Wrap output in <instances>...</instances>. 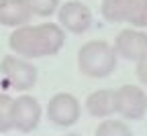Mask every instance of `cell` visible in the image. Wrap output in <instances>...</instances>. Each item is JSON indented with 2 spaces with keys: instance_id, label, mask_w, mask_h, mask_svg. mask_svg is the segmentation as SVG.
<instances>
[{
  "instance_id": "cell-4",
  "label": "cell",
  "mask_w": 147,
  "mask_h": 136,
  "mask_svg": "<svg viewBox=\"0 0 147 136\" xmlns=\"http://www.w3.org/2000/svg\"><path fill=\"white\" fill-rule=\"evenodd\" d=\"M0 71L14 89H21V91L31 89L37 81V69L18 55H6L0 63Z\"/></svg>"
},
{
  "instance_id": "cell-1",
  "label": "cell",
  "mask_w": 147,
  "mask_h": 136,
  "mask_svg": "<svg viewBox=\"0 0 147 136\" xmlns=\"http://www.w3.org/2000/svg\"><path fill=\"white\" fill-rule=\"evenodd\" d=\"M65 41V33L59 25L55 23H43V25H23L16 27V31L10 35L8 45L10 49L25 57H45V55H55Z\"/></svg>"
},
{
  "instance_id": "cell-16",
  "label": "cell",
  "mask_w": 147,
  "mask_h": 136,
  "mask_svg": "<svg viewBox=\"0 0 147 136\" xmlns=\"http://www.w3.org/2000/svg\"><path fill=\"white\" fill-rule=\"evenodd\" d=\"M137 77H139V81L147 85V55L143 57V59L137 61Z\"/></svg>"
},
{
  "instance_id": "cell-12",
  "label": "cell",
  "mask_w": 147,
  "mask_h": 136,
  "mask_svg": "<svg viewBox=\"0 0 147 136\" xmlns=\"http://www.w3.org/2000/svg\"><path fill=\"white\" fill-rule=\"evenodd\" d=\"M96 136H131V128H129L123 120H113V118H104L102 124H98Z\"/></svg>"
},
{
  "instance_id": "cell-15",
  "label": "cell",
  "mask_w": 147,
  "mask_h": 136,
  "mask_svg": "<svg viewBox=\"0 0 147 136\" xmlns=\"http://www.w3.org/2000/svg\"><path fill=\"white\" fill-rule=\"evenodd\" d=\"M31 10L37 16H51L59 6V0H29Z\"/></svg>"
},
{
  "instance_id": "cell-10",
  "label": "cell",
  "mask_w": 147,
  "mask_h": 136,
  "mask_svg": "<svg viewBox=\"0 0 147 136\" xmlns=\"http://www.w3.org/2000/svg\"><path fill=\"white\" fill-rule=\"evenodd\" d=\"M115 91L113 89H98L90 93L86 98V110L94 118H106V116L115 114Z\"/></svg>"
},
{
  "instance_id": "cell-2",
  "label": "cell",
  "mask_w": 147,
  "mask_h": 136,
  "mask_svg": "<svg viewBox=\"0 0 147 136\" xmlns=\"http://www.w3.org/2000/svg\"><path fill=\"white\" fill-rule=\"evenodd\" d=\"M117 51L104 41H90L78 53V65L88 77H106L117 69Z\"/></svg>"
},
{
  "instance_id": "cell-9",
  "label": "cell",
  "mask_w": 147,
  "mask_h": 136,
  "mask_svg": "<svg viewBox=\"0 0 147 136\" xmlns=\"http://www.w3.org/2000/svg\"><path fill=\"white\" fill-rule=\"evenodd\" d=\"M33 18L29 0H0V25L4 27H23Z\"/></svg>"
},
{
  "instance_id": "cell-8",
  "label": "cell",
  "mask_w": 147,
  "mask_h": 136,
  "mask_svg": "<svg viewBox=\"0 0 147 136\" xmlns=\"http://www.w3.org/2000/svg\"><path fill=\"white\" fill-rule=\"evenodd\" d=\"M115 51L127 61H139L147 55V35L141 31L125 29L115 39Z\"/></svg>"
},
{
  "instance_id": "cell-3",
  "label": "cell",
  "mask_w": 147,
  "mask_h": 136,
  "mask_svg": "<svg viewBox=\"0 0 147 136\" xmlns=\"http://www.w3.org/2000/svg\"><path fill=\"white\" fill-rule=\"evenodd\" d=\"M115 114L125 120H141L147 112V93L139 85H121L115 89Z\"/></svg>"
},
{
  "instance_id": "cell-11",
  "label": "cell",
  "mask_w": 147,
  "mask_h": 136,
  "mask_svg": "<svg viewBox=\"0 0 147 136\" xmlns=\"http://www.w3.org/2000/svg\"><path fill=\"white\" fill-rule=\"evenodd\" d=\"M131 2L133 0H102V16L108 23H123L127 21Z\"/></svg>"
},
{
  "instance_id": "cell-6",
  "label": "cell",
  "mask_w": 147,
  "mask_h": 136,
  "mask_svg": "<svg viewBox=\"0 0 147 136\" xmlns=\"http://www.w3.org/2000/svg\"><path fill=\"white\" fill-rule=\"evenodd\" d=\"M47 118L55 126H71L80 118V102L71 93H57L47 104Z\"/></svg>"
},
{
  "instance_id": "cell-13",
  "label": "cell",
  "mask_w": 147,
  "mask_h": 136,
  "mask_svg": "<svg viewBox=\"0 0 147 136\" xmlns=\"http://www.w3.org/2000/svg\"><path fill=\"white\" fill-rule=\"evenodd\" d=\"M127 23L145 29L147 27V0H133L127 14Z\"/></svg>"
},
{
  "instance_id": "cell-7",
  "label": "cell",
  "mask_w": 147,
  "mask_h": 136,
  "mask_svg": "<svg viewBox=\"0 0 147 136\" xmlns=\"http://www.w3.org/2000/svg\"><path fill=\"white\" fill-rule=\"evenodd\" d=\"M59 27H63L65 31L74 33V35H82L90 29L92 25V12L86 4L78 2V0H71V2H65L59 8Z\"/></svg>"
},
{
  "instance_id": "cell-14",
  "label": "cell",
  "mask_w": 147,
  "mask_h": 136,
  "mask_svg": "<svg viewBox=\"0 0 147 136\" xmlns=\"http://www.w3.org/2000/svg\"><path fill=\"white\" fill-rule=\"evenodd\" d=\"M10 106H12V98H8L6 93H0V132H8V130H12V122H10Z\"/></svg>"
},
{
  "instance_id": "cell-5",
  "label": "cell",
  "mask_w": 147,
  "mask_h": 136,
  "mask_svg": "<svg viewBox=\"0 0 147 136\" xmlns=\"http://www.w3.org/2000/svg\"><path fill=\"white\" fill-rule=\"evenodd\" d=\"M41 120V106L31 95H21L12 100L10 106V122L12 128L18 132H31L39 126Z\"/></svg>"
}]
</instances>
